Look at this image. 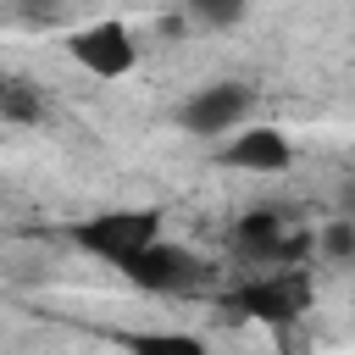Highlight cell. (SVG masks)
<instances>
[{
    "mask_svg": "<svg viewBox=\"0 0 355 355\" xmlns=\"http://www.w3.org/2000/svg\"><path fill=\"white\" fill-rule=\"evenodd\" d=\"M128 355H211L194 333H128Z\"/></svg>",
    "mask_w": 355,
    "mask_h": 355,
    "instance_id": "obj_10",
    "label": "cell"
},
{
    "mask_svg": "<svg viewBox=\"0 0 355 355\" xmlns=\"http://www.w3.org/2000/svg\"><path fill=\"white\" fill-rule=\"evenodd\" d=\"M239 305H244L250 316H272V322H283V316L300 311V277H288V283H255V288L239 294Z\"/></svg>",
    "mask_w": 355,
    "mask_h": 355,
    "instance_id": "obj_7",
    "label": "cell"
},
{
    "mask_svg": "<svg viewBox=\"0 0 355 355\" xmlns=\"http://www.w3.org/2000/svg\"><path fill=\"white\" fill-rule=\"evenodd\" d=\"M0 83H6V72H0Z\"/></svg>",
    "mask_w": 355,
    "mask_h": 355,
    "instance_id": "obj_13",
    "label": "cell"
},
{
    "mask_svg": "<svg viewBox=\"0 0 355 355\" xmlns=\"http://www.w3.org/2000/svg\"><path fill=\"white\" fill-rule=\"evenodd\" d=\"M116 272H122L133 288H150V294H183V288H194V283L205 277V261H200L194 250H183V244H161V239H150L144 250H133L128 261H116Z\"/></svg>",
    "mask_w": 355,
    "mask_h": 355,
    "instance_id": "obj_2",
    "label": "cell"
},
{
    "mask_svg": "<svg viewBox=\"0 0 355 355\" xmlns=\"http://www.w3.org/2000/svg\"><path fill=\"white\" fill-rule=\"evenodd\" d=\"M216 161L233 166V172H261V178H272V172H283V166L294 161V144H288L283 128H250V133H233V139L216 150Z\"/></svg>",
    "mask_w": 355,
    "mask_h": 355,
    "instance_id": "obj_5",
    "label": "cell"
},
{
    "mask_svg": "<svg viewBox=\"0 0 355 355\" xmlns=\"http://www.w3.org/2000/svg\"><path fill=\"white\" fill-rule=\"evenodd\" d=\"M239 244H244V255H255V261H294L300 250H305V239L300 233H288V222L277 216V211H250L244 222H239Z\"/></svg>",
    "mask_w": 355,
    "mask_h": 355,
    "instance_id": "obj_6",
    "label": "cell"
},
{
    "mask_svg": "<svg viewBox=\"0 0 355 355\" xmlns=\"http://www.w3.org/2000/svg\"><path fill=\"white\" fill-rule=\"evenodd\" d=\"M322 255H327V261H349V255H355V222H349V216H338V222L322 227Z\"/></svg>",
    "mask_w": 355,
    "mask_h": 355,
    "instance_id": "obj_11",
    "label": "cell"
},
{
    "mask_svg": "<svg viewBox=\"0 0 355 355\" xmlns=\"http://www.w3.org/2000/svg\"><path fill=\"white\" fill-rule=\"evenodd\" d=\"M178 6H183V17H189L194 28H205V33L239 28L244 11H250V0H178Z\"/></svg>",
    "mask_w": 355,
    "mask_h": 355,
    "instance_id": "obj_8",
    "label": "cell"
},
{
    "mask_svg": "<svg viewBox=\"0 0 355 355\" xmlns=\"http://www.w3.org/2000/svg\"><path fill=\"white\" fill-rule=\"evenodd\" d=\"M150 239H161V211H105L72 227V244L100 255V261H128L133 250H144Z\"/></svg>",
    "mask_w": 355,
    "mask_h": 355,
    "instance_id": "obj_1",
    "label": "cell"
},
{
    "mask_svg": "<svg viewBox=\"0 0 355 355\" xmlns=\"http://www.w3.org/2000/svg\"><path fill=\"white\" fill-rule=\"evenodd\" d=\"M0 122H44V100H39V89L33 83H17V78H6L0 83Z\"/></svg>",
    "mask_w": 355,
    "mask_h": 355,
    "instance_id": "obj_9",
    "label": "cell"
},
{
    "mask_svg": "<svg viewBox=\"0 0 355 355\" xmlns=\"http://www.w3.org/2000/svg\"><path fill=\"white\" fill-rule=\"evenodd\" d=\"M67 50H72V61H78L83 72H94V78H128L133 61H139V39H133L122 22H89V28H78V33L67 39Z\"/></svg>",
    "mask_w": 355,
    "mask_h": 355,
    "instance_id": "obj_4",
    "label": "cell"
},
{
    "mask_svg": "<svg viewBox=\"0 0 355 355\" xmlns=\"http://www.w3.org/2000/svg\"><path fill=\"white\" fill-rule=\"evenodd\" d=\"M17 6V17H28V22H50V17H61V0H11Z\"/></svg>",
    "mask_w": 355,
    "mask_h": 355,
    "instance_id": "obj_12",
    "label": "cell"
},
{
    "mask_svg": "<svg viewBox=\"0 0 355 355\" xmlns=\"http://www.w3.org/2000/svg\"><path fill=\"white\" fill-rule=\"evenodd\" d=\"M250 111H255V94L244 83H205L178 105V128L194 139H216V133H233Z\"/></svg>",
    "mask_w": 355,
    "mask_h": 355,
    "instance_id": "obj_3",
    "label": "cell"
}]
</instances>
